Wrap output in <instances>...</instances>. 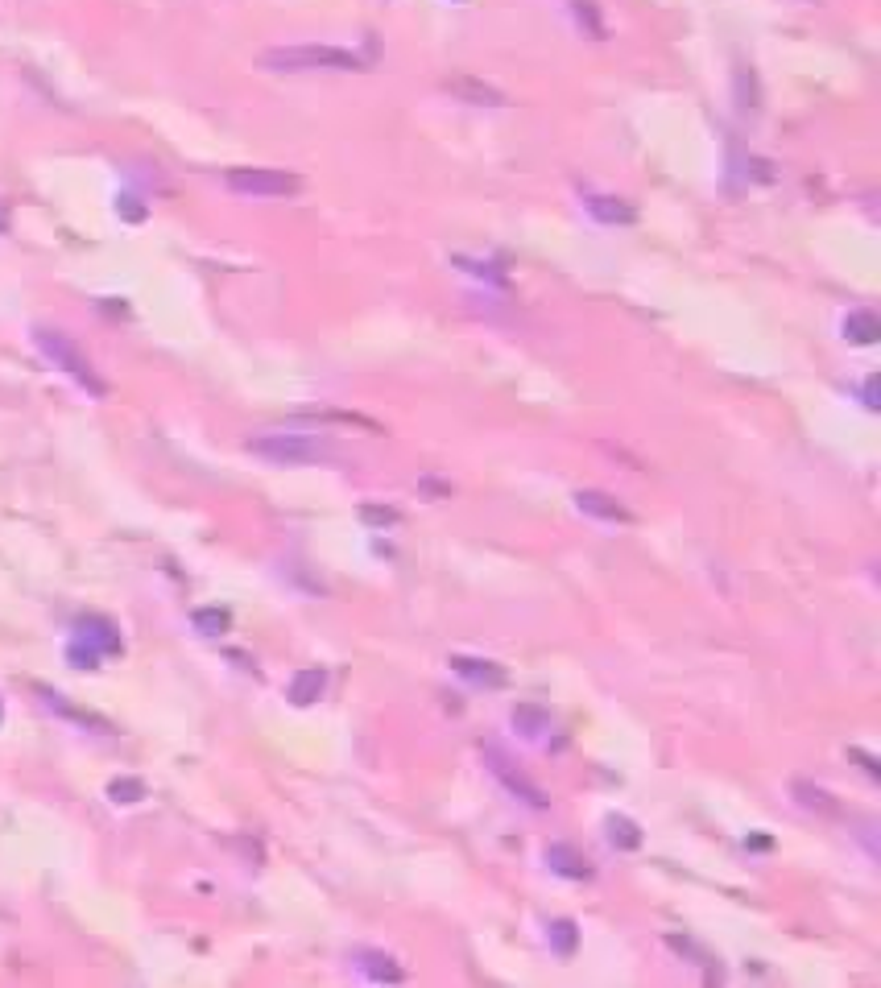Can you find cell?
I'll list each match as a JSON object with an SVG mask.
<instances>
[{
  "instance_id": "obj_1",
  "label": "cell",
  "mask_w": 881,
  "mask_h": 988,
  "mask_svg": "<svg viewBox=\"0 0 881 988\" xmlns=\"http://www.w3.org/2000/svg\"><path fill=\"white\" fill-rule=\"evenodd\" d=\"M245 447H249V455L265 459V463H278V468H307V463L340 459V451H336L331 439L298 435V430H265V435H253Z\"/></svg>"
},
{
  "instance_id": "obj_2",
  "label": "cell",
  "mask_w": 881,
  "mask_h": 988,
  "mask_svg": "<svg viewBox=\"0 0 881 988\" xmlns=\"http://www.w3.org/2000/svg\"><path fill=\"white\" fill-rule=\"evenodd\" d=\"M257 63L265 71L294 75V71H364L373 63V54H356L340 46H273L265 50Z\"/></svg>"
},
{
  "instance_id": "obj_3",
  "label": "cell",
  "mask_w": 881,
  "mask_h": 988,
  "mask_svg": "<svg viewBox=\"0 0 881 988\" xmlns=\"http://www.w3.org/2000/svg\"><path fill=\"white\" fill-rule=\"evenodd\" d=\"M34 344H38V352L54 364V368H63V373L83 389V393H91V397H108V381L91 368V360L79 352V344L67 335V331H54V327H38L34 331Z\"/></svg>"
},
{
  "instance_id": "obj_4",
  "label": "cell",
  "mask_w": 881,
  "mask_h": 988,
  "mask_svg": "<svg viewBox=\"0 0 881 988\" xmlns=\"http://www.w3.org/2000/svg\"><path fill=\"white\" fill-rule=\"evenodd\" d=\"M120 654V633L108 616H79L75 621V637L67 645V658L79 670H96L104 658Z\"/></svg>"
},
{
  "instance_id": "obj_5",
  "label": "cell",
  "mask_w": 881,
  "mask_h": 988,
  "mask_svg": "<svg viewBox=\"0 0 881 988\" xmlns=\"http://www.w3.org/2000/svg\"><path fill=\"white\" fill-rule=\"evenodd\" d=\"M224 182H228V191L249 195V199H286L302 191V178L278 166H236L224 174Z\"/></svg>"
},
{
  "instance_id": "obj_6",
  "label": "cell",
  "mask_w": 881,
  "mask_h": 988,
  "mask_svg": "<svg viewBox=\"0 0 881 988\" xmlns=\"http://www.w3.org/2000/svg\"><path fill=\"white\" fill-rule=\"evenodd\" d=\"M480 757H484V765H489V774L513 794V798H522L526 807H534V811H546L551 807V798H546V790L526 774V769L513 761L505 749H497V745H480Z\"/></svg>"
},
{
  "instance_id": "obj_7",
  "label": "cell",
  "mask_w": 881,
  "mask_h": 988,
  "mask_svg": "<svg viewBox=\"0 0 881 988\" xmlns=\"http://www.w3.org/2000/svg\"><path fill=\"white\" fill-rule=\"evenodd\" d=\"M575 509L588 513V517H600V521H617V526H633V513L613 497V492H600V488H580L575 492Z\"/></svg>"
},
{
  "instance_id": "obj_8",
  "label": "cell",
  "mask_w": 881,
  "mask_h": 988,
  "mask_svg": "<svg viewBox=\"0 0 881 988\" xmlns=\"http://www.w3.org/2000/svg\"><path fill=\"white\" fill-rule=\"evenodd\" d=\"M546 864H551V873L567 877V881H588L592 877V860L571 848V844H546Z\"/></svg>"
},
{
  "instance_id": "obj_9",
  "label": "cell",
  "mask_w": 881,
  "mask_h": 988,
  "mask_svg": "<svg viewBox=\"0 0 881 988\" xmlns=\"http://www.w3.org/2000/svg\"><path fill=\"white\" fill-rule=\"evenodd\" d=\"M447 91H451V96H460V100H468V104H484V108H501V104H509L505 91H497L493 83H480V79H472V75H455V79H447Z\"/></svg>"
},
{
  "instance_id": "obj_10",
  "label": "cell",
  "mask_w": 881,
  "mask_h": 988,
  "mask_svg": "<svg viewBox=\"0 0 881 988\" xmlns=\"http://www.w3.org/2000/svg\"><path fill=\"white\" fill-rule=\"evenodd\" d=\"M460 678H468V683H476V687H505V670L497 666V662H484V658H464V654H455L451 662H447Z\"/></svg>"
},
{
  "instance_id": "obj_11",
  "label": "cell",
  "mask_w": 881,
  "mask_h": 988,
  "mask_svg": "<svg viewBox=\"0 0 881 988\" xmlns=\"http://www.w3.org/2000/svg\"><path fill=\"white\" fill-rule=\"evenodd\" d=\"M356 968L369 980H377V984H402L406 980L402 964L393 960V955H385V951H356Z\"/></svg>"
},
{
  "instance_id": "obj_12",
  "label": "cell",
  "mask_w": 881,
  "mask_h": 988,
  "mask_svg": "<svg viewBox=\"0 0 881 988\" xmlns=\"http://www.w3.org/2000/svg\"><path fill=\"white\" fill-rule=\"evenodd\" d=\"M584 207H588V215H596L600 224H633V220H637V211H633L625 199H617V195L584 191Z\"/></svg>"
},
{
  "instance_id": "obj_13",
  "label": "cell",
  "mask_w": 881,
  "mask_h": 988,
  "mask_svg": "<svg viewBox=\"0 0 881 988\" xmlns=\"http://www.w3.org/2000/svg\"><path fill=\"white\" fill-rule=\"evenodd\" d=\"M323 691H327V670L323 666H307V670H298L290 678V703L294 707H311Z\"/></svg>"
},
{
  "instance_id": "obj_14",
  "label": "cell",
  "mask_w": 881,
  "mask_h": 988,
  "mask_svg": "<svg viewBox=\"0 0 881 988\" xmlns=\"http://www.w3.org/2000/svg\"><path fill=\"white\" fill-rule=\"evenodd\" d=\"M509 724H513V732H522V736L538 740L542 732H551V712H546V707H538V703H518V707L509 712Z\"/></svg>"
},
{
  "instance_id": "obj_15",
  "label": "cell",
  "mask_w": 881,
  "mask_h": 988,
  "mask_svg": "<svg viewBox=\"0 0 881 988\" xmlns=\"http://www.w3.org/2000/svg\"><path fill=\"white\" fill-rule=\"evenodd\" d=\"M844 339L848 344H857V348H869V344H877L881 339V323H877V315L873 311H853L844 319Z\"/></svg>"
},
{
  "instance_id": "obj_16",
  "label": "cell",
  "mask_w": 881,
  "mask_h": 988,
  "mask_svg": "<svg viewBox=\"0 0 881 988\" xmlns=\"http://www.w3.org/2000/svg\"><path fill=\"white\" fill-rule=\"evenodd\" d=\"M604 827H609V840H613L621 852L642 848V827H637L629 815H609V819H604Z\"/></svg>"
},
{
  "instance_id": "obj_17",
  "label": "cell",
  "mask_w": 881,
  "mask_h": 988,
  "mask_svg": "<svg viewBox=\"0 0 881 988\" xmlns=\"http://www.w3.org/2000/svg\"><path fill=\"white\" fill-rule=\"evenodd\" d=\"M575 943H580V926H575V918H555L551 922V947H555L559 960H571Z\"/></svg>"
},
{
  "instance_id": "obj_18",
  "label": "cell",
  "mask_w": 881,
  "mask_h": 988,
  "mask_svg": "<svg viewBox=\"0 0 881 988\" xmlns=\"http://www.w3.org/2000/svg\"><path fill=\"white\" fill-rule=\"evenodd\" d=\"M191 621H195V629L203 637H224L232 629V612L228 608H195Z\"/></svg>"
},
{
  "instance_id": "obj_19",
  "label": "cell",
  "mask_w": 881,
  "mask_h": 988,
  "mask_svg": "<svg viewBox=\"0 0 881 988\" xmlns=\"http://www.w3.org/2000/svg\"><path fill=\"white\" fill-rule=\"evenodd\" d=\"M108 798L116 807H133V802L145 798V782L141 778H116V782H108Z\"/></svg>"
},
{
  "instance_id": "obj_20",
  "label": "cell",
  "mask_w": 881,
  "mask_h": 988,
  "mask_svg": "<svg viewBox=\"0 0 881 988\" xmlns=\"http://www.w3.org/2000/svg\"><path fill=\"white\" fill-rule=\"evenodd\" d=\"M795 794H799V802L807 811H824V815H832L836 811V802H832V794L828 790H819V786H811V782H795Z\"/></svg>"
},
{
  "instance_id": "obj_21",
  "label": "cell",
  "mask_w": 881,
  "mask_h": 988,
  "mask_svg": "<svg viewBox=\"0 0 881 988\" xmlns=\"http://www.w3.org/2000/svg\"><path fill=\"white\" fill-rule=\"evenodd\" d=\"M571 13H575V21H580L592 38H604V21H600V13H596L592 0H571Z\"/></svg>"
},
{
  "instance_id": "obj_22",
  "label": "cell",
  "mask_w": 881,
  "mask_h": 988,
  "mask_svg": "<svg viewBox=\"0 0 881 988\" xmlns=\"http://www.w3.org/2000/svg\"><path fill=\"white\" fill-rule=\"evenodd\" d=\"M360 517L369 521V526H398V509H381V505H364Z\"/></svg>"
},
{
  "instance_id": "obj_23",
  "label": "cell",
  "mask_w": 881,
  "mask_h": 988,
  "mask_svg": "<svg viewBox=\"0 0 881 988\" xmlns=\"http://www.w3.org/2000/svg\"><path fill=\"white\" fill-rule=\"evenodd\" d=\"M120 215H125V220H145V207H141V199L137 195H120Z\"/></svg>"
},
{
  "instance_id": "obj_24",
  "label": "cell",
  "mask_w": 881,
  "mask_h": 988,
  "mask_svg": "<svg viewBox=\"0 0 881 988\" xmlns=\"http://www.w3.org/2000/svg\"><path fill=\"white\" fill-rule=\"evenodd\" d=\"M848 757H857V761H865V774H869V778H881V769H877V761H873L869 753H861V749H848Z\"/></svg>"
},
{
  "instance_id": "obj_25",
  "label": "cell",
  "mask_w": 881,
  "mask_h": 988,
  "mask_svg": "<svg viewBox=\"0 0 881 988\" xmlns=\"http://www.w3.org/2000/svg\"><path fill=\"white\" fill-rule=\"evenodd\" d=\"M865 406H869V410H877V406H881V401H877V377H869V381H865Z\"/></svg>"
},
{
  "instance_id": "obj_26",
  "label": "cell",
  "mask_w": 881,
  "mask_h": 988,
  "mask_svg": "<svg viewBox=\"0 0 881 988\" xmlns=\"http://www.w3.org/2000/svg\"><path fill=\"white\" fill-rule=\"evenodd\" d=\"M5 228H9V207L0 203V232H5Z\"/></svg>"
},
{
  "instance_id": "obj_27",
  "label": "cell",
  "mask_w": 881,
  "mask_h": 988,
  "mask_svg": "<svg viewBox=\"0 0 881 988\" xmlns=\"http://www.w3.org/2000/svg\"><path fill=\"white\" fill-rule=\"evenodd\" d=\"M0 720H5V703H0Z\"/></svg>"
}]
</instances>
